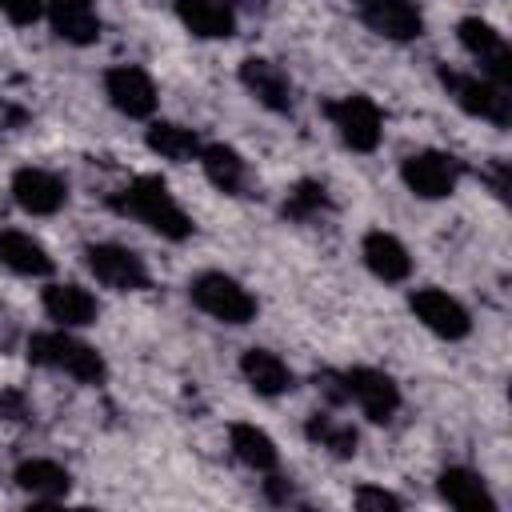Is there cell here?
<instances>
[{
  "mask_svg": "<svg viewBox=\"0 0 512 512\" xmlns=\"http://www.w3.org/2000/svg\"><path fill=\"white\" fill-rule=\"evenodd\" d=\"M144 144L148 152H156L160 160H172V164H184V160H196L200 156V132L188 128V124H176V120H152L144 128Z\"/></svg>",
  "mask_w": 512,
  "mask_h": 512,
  "instance_id": "26",
  "label": "cell"
},
{
  "mask_svg": "<svg viewBox=\"0 0 512 512\" xmlns=\"http://www.w3.org/2000/svg\"><path fill=\"white\" fill-rule=\"evenodd\" d=\"M484 180H488V188H492V192L504 200V196H508V160H500V156H496V160L488 164Z\"/></svg>",
  "mask_w": 512,
  "mask_h": 512,
  "instance_id": "31",
  "label": "cell"
},
{
  "mask_svg": "<svg viewBox=\"0 0 512 512\" xmlns=\"http://www.w3.org/2000/svg\"><path fill=\"white\" fill-rule=\"evenodd\" d=\"M240 376L264 400H276V396H284V392L296 388V372L288 368V360L276 356L272 348H260V344L240 352Z\"/></svg>",
  "mask_w": 512,
  "mask_h": 512,
  "instance_id": "19",
  "label": "cell"
},
{
  "mask_svg": "<svg viewBox=\"0 0 512 512\" xmlns=\"http://www.w3.org/2000/svg\"><path fill=\"white\" fill-rule=\"evenodd\" d=\"M0 420H8V424H32L36 420L32 396L24 388H0Z\"/></svg>",
  "mask_w": 512,
  "mask_h": 512,
  "instance_id": "28",
  "label": "cell"
},
{
  "mask_svg": "<svg viewBox=\"0 0 512 512\" xmlns=\"http://www.w3.org/2000/svg\"><path fill=\"white\" fill-rule=\"evenodd\" d=\"M108 204H112V212L144 224L148 232H156L160 240H172V244H184L196 232L192 216L180 208V200L172 196V188L160 176H152V172L132 176L120 192L108 196Z\"/></svg>",
  "mask_w": 512,
  "mask_h": 512,
  "instance_id": "1",
  "label": "cell"
},
{
  "mask_svg": "<svg viewBox=\"0 0 512 512\" xmlns=\"http://www.w3.org/2000/svg\"><path fill=\"white\" fill-rule=\"evenodd\" d=\"M304 436H308L316 448H324L328 456H336V460H352L356 448H360L356 424L344 420V416H336V412H328V408H320V412H312V416L304 420Z\"/></svg>",
  "mask_w": 512,
  "mask_h": 512,
  "instance_id": "25",
  "label": "cell"
},
{
  "mask_svg": "<svg viewBox=\"0 0 512 512\" xmlns=\"http://www.w3.org/2000/svg\"><path fill=\"white\" fill-rule=\"evenodd\" d=\"M360 260H364V268H368L380 284H404V280L412 276V256H408L404 240L392 236V232H384V228L364 232V240H360Z\"/></svg>",
  "mask_w": 512,
  "mask_h": 512,
  "instance_id": "18",
  "label": "cell"
},
{
  "mask_svg": "<svg viewBox=\"0 0 512 512\" xmlns=\"http://www.w3.org/2000/svg\"><path fill=\"white\" fill-rule=\"evenodd\" d=\"M12 480L20 492H28L32 500H64L72 492V472L56 460H44V456H32V460H20L12 468Z\"/></svg>",
  "mask_w": 512,
  "mask_h": 512,
  "instance_id": "24",
  "label": "cell"
},
{
  "mask_svg": "<svg viewBox=\"0 0 512 512\" xmlns=\"http://www.w3.org/2000/svg\"><path fill=\"white\" fill-rule=\"evenodd\" d=\"M104 96L108 104L128 116V120H152L156 108H160V92H156V80L140 68V64H112L104 72Z\"/></svg>",
  "mask_w": 512,
  "mask_h": 512,
  "instance_id": "10",
  "label": "cell"
},
{
  "mask_svg": "<svg viewBox=\"0 0 512 512\" xmlns=\"http://www.w3.org/2000/svg\"><path fill=\"white\" fill-rule=\"evenodd\" d=\"M188 300H192V308H200L204 316H212V320H220V324H232V328L252 324L256 312H260L256 296H252L236 276H228V272H220V268L196 272V276L188 280Z\"/></svg>",
  "mask_w": 512,
  "mask_h": 512,
  "instance_id": "5",
  "label": "cell"
},
{
  "mask_svg": "<svg viewBox=\"0 0 512 512\" xmlns=\"http://www.w3.org/2000/svg\"><path fill=\"white\" fill-rule=\"evenodd\" d=\"M0 16L16 28H32L44 16V0H0Z\"/></svg>",
  "mask_w": 512,
  "mask_h": 512,
  "instance_id": "30",
  "label": "cell"
},
{
  "mask_svg": "<svg viewBox=\"0 0 512 512\" xmlns=\"http://www.w3.org/2000/svg\"><path fill=\"white\" fill-rule=\"evenodd\" d=\"M352 504L356 508H364V512H396V508H404V496H396V492H388V488H376V484H360L356 492H352Z\"/></svg>",
  "mask_w": 512,
  "mask_h": 512,
  "instance_id": "29",
  "label": "cell"
},
{
  "mask_svg": "<svg viewBox=\"0 0 512 512\" xmlns=\"http://www.w3.org/2000/svg\"><path fill=\"white\" fill-rule=\"evenodd\" d=\"M320 112L328 116L332 132L340 136L344 148L352 152H376L380 140H384V112L372 96L364 92H348V96H336V100H324Z\"/></svg>",
  "mask_w": 512,
  "mask_h": 512,
  "instance_id": "6",
  "label": "cell"
},
{
  "mask_svg": "<svg viewBox=\"0 0 512 512\" xmlns=\"http://www.w3.org/2000/svg\"><path fill=\"white\" fill-rule=\"evenodd\" d=\"M0 264L16 276H32V280L52 276V268H56L52 252L24 228H0Z\"/></svg>",
  "mask_w": 512,
  "mask_h": 512,
  "instance_id": "22",
  "label": "cell"
},
{
  "mask_svg": "<svg viewBox=\"0 0 512 512\" xmlns=\"http://www.w3.org/2000/svg\"><path fill=\"white\" fill-rule=\"evenodd\" d=\"M352 4L360 24L380 40L412 44L424 36V12L416 8V0H352Z\"/></svg>",
  "mask_w": 512,
  "mask_h": 512,
  "instance_id": "13",
  "label": "cell"
},
{
  "mask_svg": "<svg viewBox=\"0 0 512 512\" xmlns=\"http://www.w3.org/2000/svg\"><path fill=\"white\" fill-rule=\"evenodd\" d=\"M12 200L20 212L28 216H56L64 204H68V180L52 168H36V164H24L12 172V184H8Z\"/></svg>",
  "mask_w": 512,
  "mask_h": 512,
  "instance_id": "14",
  "label": "cell"
},
{
  "mask_svg": "<svg viewBox=\"0 0 512 512\" xmlns=\"http://www.w3.org/2000/svg\"><path fill=\"white\" fill-rule=\"evenodd\" d=\"M236 76H240L244 92H248L260 108H268V112H276V116H292V108H296V88H292V76H288L276 60H268V56H244L240 68H236Z\"/></svg>",
  "mask_w": 512,
  "mask_h": 512,
  "instance_id": "12",
  "label": "cell"
},
{
  "mask_svg": "<svg viewBox=\"0 0 512 512\" xmlns=\"http://www.w3.org/2000/svg\"><path fill=\"white\" fill-rule=\"evenodd\" d=\"M464 176V160L444 148H416L400 160V180L416 200H444L456 192Z\"/></svg>",
  "mask_w": 512,
  "mask_h": 512,
  "instance_id": "8",
  "label": "cell"
},
{
  "mask_svg": "<svg viewBox=\"0 0 512 512\" xmlns=\"http://www.w3.org/2000/svg\"><path fill=\"white\" fill-rule=\"evenodd\" d=\"M436 76H440L444 92L452 96V104L460 112H468V116H476V120H484L492 128H508V120H512V96H508L504 84H496V80H488L480 72L448 68V64H440Z\"/></svg>",
  "mask_w": 512,
  "mask_h": 512,
  "instance_id": "4",
  "label": "cell"
},
{
  "mask_svg": "<svg viewBox=\"0 0 512 512\" xmlns=\"http://www.w3.org/2000/svg\"><path fill=\"white\" fill-rule=\"evenodd\" d=\"M228 448H232V456H236L248 472H256V476H268V472L280 468V448H276V440H272L264 428L248 424V420L228 424Z\"/></svg>",
  "mask_w": 512,
  "mask_h": 512,
  "instance_id": "23",
  "label": "cell"
},
{
  "mask_svg": "<svg viewBox=\"0 0 512 512\" xmlns=\"http://www.w3.org/2000/svg\"><path fill=\"white\" fill-rule=\"evenodd\" d=\"M28 360L36 368H52V372H64L72 376L76 384H104L108 376V364L100 356L96 344L72 336V328H52V332H32L28 344H24Z\"/></svg>",
  "mask_w": 512,
  "mask_h": 512,
  "instance_id": "3",
  "label": "cell"
},
{
  "mask_svg": "<svg viewBox=\"0 0 512 512\" xmlns=\"http://www.w3.org/2000/svg\"><path fill=\"white\" fill-rule=\"evenodd\" d=\"M196 164L204 168V176H208V184H212L216 192H224V196H248L252 172H248V160H244L232 144H224V140L200 144Z\"/></svg>",
  "mask_w": 512,
  "mask_h": 512,
  "instance_id": "20",
  "label": "cell"
},
{
  "mask_svg": "<svg viewBox=\"0 0 512 512\" xmlns=\"http://www.w3.org/2000/svg\"><path fill=\"white\" fill-rule=\"evenodd\" d=\"M44 16L56 32V40L72 44V48H88L100 40V12L96 0H44Z\"/></svg>",
  "mask_w": 512,
  "mask_h": 512,
  "instance_id": "17",
  "label": "cell"
},
{
  "mask_svg": "<svg viewBox=\"0 0 512 512\" xmlns=\"http://www.w3.org/2000/svg\"><path fill=\"white\" fill-rule=\"evenodd\" d=\"M316 388L332 400V404H356L372 424H392L404 396L400 384L372 364H352V368H324L316 372Z\"/></svg>",
  "mask_w": 512,
  "mask_h": 512,
  "instance_id": "2",
  "label": "cell"
},
{
  "mask_svg": "<svg viewBox=\"0 0 512 512\" xmlns=\"http://www.w3.org/2000/svg\"><path fill=\"white\" fill-rule=\"evenodd\" d=\"M40 304H44V316L56 324V328H88L96 324L100 316V304L96 296L76 284V280H52L44 292H40Z\"/></svg>",
  "mask_w": 512,
  "mask_h": 512,
  "instance_id": "15",
  "label": "cell"
},
{
  "mask_svg": "<svg viewBox=\"0 0 512 512\" xmlns=\"http://www.w3.org/2000/svg\"><path fill=\"white\" fill-rule=\"evenodd\" d=\"M456 40L472 56L480 76H488V80H496L504 88L512 84V48H508V40H504V32L496 24H488L484 16H464L456 24Z\"/></svg>",
  "mask_w": 512,
  "mask_h": 512,
  "instance_id": "9",
  "label": "cell"
},
{
  "mask_svg": "<svg viewBox=\"0 0 512 512\" xmlns=\"http://www.w3.org/2000/svg\"><path fill=\"white\" fill-rule=\"evenodd\" d=\"M80 256H84V268L92 272V280L112 288V292H144L152 284V272H148L144 256L128 244L96 240V244H84Z\"/></svg>",
  "mask_w": 512,
  "mask_h": 512,
  "instance_id": "7",
  "label": "cell"
},
{
  "mask_svg": "<svg viewBox=\"0 0 512 512\" xmlns=\"http://www.w3.org/2000/svg\"><path fill=\"white\" fill-rule=\"evenodd\" d=\"M408 308L412 316L440 340H464L472 332V312L444 288L436 284H424V288H412L408 292Z\"/></svg>",
  "mask_w": 512,
  "mask_h": 512,
  "instance_id": "11",
  "label": "cell"
},
{
  "mask_svg": "<svg viewBox=\"0 0 512 512\" xmlns=\"http://www.w3.org/2000/svg\"><path fill=\"white\" fill-rule=\"evenodd\" d=\"M176 20L196 36V40H228L236 36V8L232 0H172Z\"/></svg>",
  "mask_w": 512,
  "mask_h": 512,
  "instance_id": "21",
  "label": "cell"
},
{
  "mask_svg": "<svg viewBox=\"0 0 512 512\" xmlns=\"http://www.w3.org/2000/svg\"><path fill=\"white\" fill-rule=\"evenodd\" d=\"M324 212H332V192H328L324 180H312V176L296 180V184L288 188L284 204H280V216L292 220V224H312V220H320Z\"/></svg>",
  "mask_w": 512,
  "mask_h": 512,
  "instance_id": "27",
  "label": "cell"
},
{
  "mask_svg": "<svg viewBox=\"0 0 512 512\" xmlns=\"http://www.w3.org/2000/svg\"><path fill=\"white\" fill-rule=\"evenodd\" d=\"M436 492L448 508H460V512H496V496L488 488V480L476 472V468H464V464H448L436 472Z\"/></svg>",
  "mask_w": 512,
  "mask_h": 512,
  "instance_id": "16",
  "label": "cell"
}]
</instances>
